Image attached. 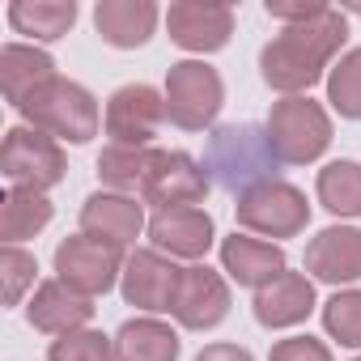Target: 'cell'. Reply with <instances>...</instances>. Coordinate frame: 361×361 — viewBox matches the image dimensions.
Here are the masks:
<instances>
[{
	"label": "cell",
	"instance_id": "cell-15",
	"mask_svg": "<svg viewBox=\"0 0 361 361\" xmlns=\"http://www.w3.org/2000/svg\"><path fill=\"white\" fill-rule=\"evenodd\" d=\"M306 272L323 285H357L361 281V230L327 226L306 243Z\"/></svg>",
	"mask_w": 361,
	"mask_h": 361
},
{
	"label": "cell",
	"instance_id": "cell-14",
	"mask_svg": "<svg viewBox=\"0 0 361 361\" xmlns=\"http://www.w3.org/2000/svg\"><path fill=\"white\" fill-rule=\"evenodd\" d=\"M213 238H217V230L204 209H166V213L149 217V243H153V251H161L170 259L200 264L209 255Z\"/></svg>",
	"mask_w": 361,
	"mask_h": 361
},
{
	"label": "cell",
	"instance_id": "cell-11",
	"mask_svg": "<svg viewBox=\"0 0 361 361\" xmlns=\"http://www.w3.org/2000/svg\"><path fill=\"white\" fill-rule=\"evenodd\" d=\"M178 281H183V268H178L170 255L145 247V251H132L128 255L123 276H119V293H123L128 306H136L145 314H170L174 310Z\"/></svg>",
	"mask_w": 361,
	"mask_h": 361
},
{
	"label": "cell",
	"instance_id": "cell-23",
	"mask_svg": "<svg viewBox=\"0 0 361 361\" xmlns=\"http://www.w3.org/2000/svg\"><path fill=\"white\" fill-rule=\"evenodd\" d=\"M77 22V0H13L9 26L35 43H56Z\"/></svg>",
	"mask_w": 361,
	"mask_h": 361
},
{
	"label": "cell",
	"instance_id": "cell-2",
	"mask_svg": "<svg viewBox=\"0 0 361 361\" xmlns=\"http://www.w3.org/2000/svg\"><path fill=\"white\" fill-rule=\"evenodd\" d=\"M204 170H209V178L221 192H230L238 200L251 188L272 183V178L281 174V157L272 153L268 128H259V123H226V128L209 132Z\"/></svg>",
	"mask_w": 361,
	"mask_h": 361
},
{
	"label": "cell",
	"instance_id": "cell-34",
	"mask_svg": "<svg viewBox=\"0 0 361 361\" xmlns=\"http://www.w3.org/2000/svg\"><path fill=\"white\" fill-rule=\"evenodd\" d=\"M353 361H361V357H353Z\"/></svg>",
	"mask_w": 361,
	"mask_h": 361
},
{
	"label": "cell",
	"instance_id": "cell-30",
	"mask_svg": "<svg viewBox=\"0 0 361 361\" xmlns=\"http://www.w3.org/2000/svg\"><path fill=\"white\" fill-rule=\"evenodd\" d=\"M35 272H39V259L26 247H5L0 251V276H5V302L9 306H22L26 289H39Z\"/></svg>",
	"mask_w": 361,
	"mask_h": 361
},
{
	"label": "cell",
	"instance_id": "cell-31",
	"mask_svg": "<svg viewBox=\"0 0 361 361\" xmlns=\"http://www.w3.org/2000/svg\"><path fill=\"white\" fill-rule=\"evenodd\" d=\"M268 361H336V357L319 336H289V340L272 344Z\"/></svg>",
	"mask_w": 361,
	"mask_h": 361
},
{
	"label": "cell",
	"instance_id": "cell-7",
	"mask_svg": "<svg viewBox=\"0 0 361 361\" xmlns=\"http://www.w3.org/2000/svg\"><path fill=\"white\" fill-rule=\"evenodd\" d=\"M234 217L247 234H259L264 243L268 238H298L310 226V204H306L302 188L285 183V178H272V183H259L247 196H238Z\"/></svg>",
	"mask_w": 361,
	"mask_h": 361
},
{
	"label": "cell",
	"instance_id": "cell-16",
	"mask_svg": "<svg viewBox=\"0 0 361 361\" xmlns=\"http://www.w3.org/2000/svg\"><path fill=\"white\" fill-rule=\"evenodd\" d=\"M140 230H149L145 226V204H136L123 192H94L81 204V234H90V238H102V243L128 251L140 238Z\"/></svg>",
	"mask_w": 361,
	"mask_h": 361
},
{
	"label": "cell",
	"instance_id": "cell-3",
	"mask_svg": "<svg viewBox=\"0 0 361 361\" xmlns=\"http://www.w3.org/2000/svg\"><path fill=\"white\" fill-rule=\"evenodd\" d=\"M22 119L56 140H68V145H90L102 128V111H98V98L68 81V77H51L47 85H39L22 106Z\"/></svg>",
	"mask_w": 361,
	"mask_h": 361
},
{
	"label": "cell",
	"instance_id": "cell-10",
	"mask_svg": "<svg viewBox=\"0 0 361 361\" xmlns=\"http://www.w3.org/2000/svg\"><path fill=\"white\" fill-rule=\"evenodd\" d=\"M213 188V178L204 170V161H196L192 153L183 149H161L149 183L140 192V200L153 209V213H166V209H200L204 196Z\"/></svg>",
	"mask_w": 361,
	"mask_h": 361
},
{
	"label": "cell",
	"instance_id": "cell-9",
	"mask_svg": "<svg viewBox=\"0 0 361 361\" xmlns=\"http://www.w3.org/2000/svg\"><path fill=\"white\" fill-rule=\"evenodd\" d=\"M166 123V98L161 90L136 81V85H119L111 98H106V111H102V128L111 136V145H136V149H149L153 136L161 132Z\"/></svg>",
	"mask_w": 361,
	"mask_h": 361
},
{
	"label": "cell",
	"instance_id": "cell-32",
	"mask_svg": "<svg viewBox=\"0 0 361 361\" xmlns=\"http://www.w3.org/2000/svg\"><path fill=\"white\" fill-rule=\"evenodd\" d=\"M268 18L281 22V26H302V22H314L323 18L331 5H323V0H268Z\"/></svg>",
	"mask_w": 361,
	"mask_h": 361
},
{
	"label": "cell",
	"instance_id": "cell-4",
	"mask_svg": "<svg viewBox=\"0 0 361 361\" xmlns=\"http://www.w3.org/2000/svg\"><path fill=\"white\" fill-rule=\"evenodd\" d=\"M166 98V119L183 132H204L217 123L221 106H226V81L213 64L204 60H178L166 73L161 85Z\"/></svg>",
	"mask_w": 361,
	"mask_h": 361
},
{
	"label": "cell",
	"instance_id": "cell-8",
	"mask_svg": "<svg viewBox=\"0 0 361 361\" xmlns=\"http://www.w3.org/2000/svg\"><path fill=\"white\" fill-rule=\"evenodd\" d=\"M123 251L102 243V238H90V234H73L56 247V281H64L73 293L81 298H102L119 285L123 276Z\"/></svg>",
	"mask_w": 361,
	"mask_h": 361
},
{
	"label": "cell",
	"instance_id": "cell-29",
	"mask_svg": "<svg viewBox=\"0 0 361 361\" xmlns=\"http://www.w3.org/2000/svg\"><path fill=\"white\" fill-rule=\"evenodd\" d=\"M47 361H119V353H115V340L106 331L81 327V331H68V336L51 340Z\"/></svg>",
	"mask_w": 361,
	"mask_h": 361
},
{
	"label": "cell",
	"instance_id": "cell-6",
	"mask_svg": "<svg viewBox=\"0 0 361 361\" xmlns=\"http://www.w3.org/2000/svg\"><path fill=\"white\" fill-rule=\"evenodd\" d=\"M0 170H5L13 192H43L47 196L56 183H64L68 157H64L56 136H47L30 123H18L5 132V145H0Z\"/></svg>",
	"mask_w": 361,
	"mask_h": 361
},
{
	"label": "cell",
	"instance_id": "cell-21",
	"mask_svg": "<svg viewBox=\"0 0 361 361\" xmlns=\"http://www.w3.org/2000/svg\"><path fill=\"white\" fill-rule=\"evenodd\" d=\"M56 73V60L35 47V43H5L0 51V85H5V102L9 106H22L39 85H47Z\"/></svg>",
	"mask_w": 361,
	"mask_h": 361
},
{
	"label": "cell",
	"instance_id": "cell-24",
	"mask_svg": "<svg viewBox=\"0 0 361 361\" xmlns=\"http://www.w3.org/2000/svg\"><path fill=\"white\" fill-rule=\"evenodd\" d=\"M157 157H161V149H136V145H106L102 153H98V178L111 188V192H145V183H149V174H153V166H157Z\"/></svg>",
	"mask_w": 361,
	"mask_h": 361
},
{
	"label": "cell",
	"instance_id": "cell-26",
	"mask_svg": "<svg viewBox=\"0 0 361 361\" xmlns=\"http://www.w3.org/2000/svg\"><path fill=\"white\" fill-rule=\"evenodd\" d=\"M56 209L43 192H9L5 196V209H0V238L5 247H22L26 238L43 234L51 226Z\"/></svg>",
	"mask_w": 361,
	"mask_h": 361
},
{
	"label": "cell",
	"instance_id": "cell-27",
	"mask_svg": "<svg viewBox=\"0 0 361 361\" xmlns=\"http://www.w3.org/2000/svg\"><path fill=\"white\" fill-rule=\"evenodd\" d=\"M327 102L340 119H361V47L344 51L327 73Z\"/></svg>",
	"mask_w": 361,
	"mask_h": 361
},
{
	"label": "cell",
	"instance_id": "cell-18",
	"mask_svg": "<svg viewBox=\"0 0 361 361\" xmlns=\"http://www.w3.org/2000/svg\"><path fill=\"white\" fill-rule=\"evenodd\" d=\"M94 319V302L73 293L64 281H43L35 293H30V306H26V323L43 336H68V331H81L90 327Z\"/></svg>",
	"mask_w": 361,
	"mask_h": 361
},
{
	"label": "cell",
	"instance_id": "cell-22",
	"mask_svg": "<svg viewBox=\"0 0 361 361\" xmlns=\"http://www.w3.org/2000/svg\"><path fill=\"white\" fill-rule=\"evenodd\" d=\"M115 353H119V361H178L183 340H178V331L170 323L145 314V319H128L115 331Z\"/></svg>",
	"mask_w": 361,
	"mask_h": 361
},
{
	"label": "cell",
	"instance_id": "cell-17",
	"mask_svg": "<svg viewBox=\"0 0 361 361\" xmlns=\"http://www.w3.org/2000/svg\"><path fill=\"white\" fill-rule=\"evenodd\" d=\"M285 268H289V259H285L281 243H264V238H251V234L221 238V272H230V281L243 285V289H255L259 293Z\"/></svg>",
	"mask_w": 361,
	"mask_h": 361
},
{
	"label": "cell",
	"instance_id": "cell-28",
	"mask_svg": "<svg viewBox=\"0 0 361 361\" xmlns=\"http://www.w3.org/2000/svg\"><path fill=\"white\" fill-rule=\"evenodd\" d=\"M323 331L344 348H361V289H336L323 302Z\"/></svg>",
	"mask_w": 361,
	"mask_h": 361
},
{
	"label": "cell",
	"instance_id": "cell-13",
	"mask_svg": "<svg viewBox=\"0 0 361 361\" xmlns=\"http://www.w3.org/2000/svg\"><path fill=\"white\" fill-rule=\"evenodd\" d=\"M170 314L178 319V327H188V331H213L230 314V285H226V276L217 268H209V264H188Z\"/></svg>",
	"mask_w": 361,
	"mask_h": 361
},
{
	"label": "cell",
	"instance_id": "cell-25",
	"mask_svg": "<svg viewBox=\"0 0 361 361\" xmlns=\"http://www.w3.org/2000/svg\"><path fill=\"white\" fill-rule=\"evenodd\" d=\"M314 196L331 217H361V161H327L314 178Z\"/></svg>",
	"mask_w": 361,
	"mask_h": 361
},
{
	"label": "cell",
	"instance_id": "cell-1",
	"mask_svg": "<svg viewBox=\"0 0 361 361\" xmlns=\"http://www.w3.org/2000/svg\"><path fill=\"white\" fill-rule=\"evenodd\" d=\"M344 39H348V22L340 9H327L323 18L302 22V26H281V35L259 51L264 85L285 98H302L310 85L323 81V73L340 56Z\"/></svg>",
	"mask_w": 361,
	"mask_h": 361
},
{
	"label": "cell",
	"instance_id": "cell-19",
	"mask_svg": "<svg viewBox=\"0 0 361 361\" xmlns=\"http://www.w3.org/2000/svg\"><path fill=\"white\" fill-rule=\"evenodd\" d=\"M314 310V281L306 272H281L272 285H264L255 293V323L268 327V331H281V327H298L306 323V314Z\"/></svg>",
	"mask_w": 361,
	"mask_h": 361
},
{
	"label": "cell",
	"instance_id": "cell-33",
	"mask_svg": "<svg viewBox=\"0 0 361 361\" xmlns=\"http://www.w3.org/2000/svg\"><path fill=\"white\" fill-rule=\"evenodd\" d=\"M196 361H255V357H251V348H243V344H204V348L196 353Z\"/></svg>",
	"mask_w": 361,
	"mask_h": 361
},
{
	"label": "cell",
	"instance_id": "cell-20",
	"mask_svg": "<svg viewBox=\"0 0 361 361\" xmlns=\"http://www.w3.org/2000/svg\"><path fill=\"white\" fill-rule=\"evenodd\" d=\"M161 13L153 0H98L94 5V26L102 35V43L119 47V51H132V47H145L157 30Z\"/></svg>",
	"mask_w": 361,
	"mask_h": 361
},
{
	"label": "cell",
	"instance_id": "cell-12",
	"mask_svg": "<svg viewBox=\"0 0 361 361\" xmlns=\"http://www.w3.org/2000/svg\"><path fill=\"white\" fill-rule=\"evenodd\" d=\"M166 30H170V43H178L183 51L209 56L230 43L234 9L217 5V0H178V5L166 9Z\"/></svg>",
	"mask_w": 361,
	"mask_h": 361
},
{
	"label": "cell",
	"instance_id": "cell-5",
	"mask_svg": "<svg viewBox=\"0 0 361 361\" xmlns=\"http://www.w3.org/2000/svg\"><path fill=\"white\" fill-rule=\"evenodd\" d=\"M268 140L281 166H310L331 145V115L314 98H281L268 111Z\"/></svg>",
	"mask_w": 361,
	"mask_h": 361
}]
</instances>
